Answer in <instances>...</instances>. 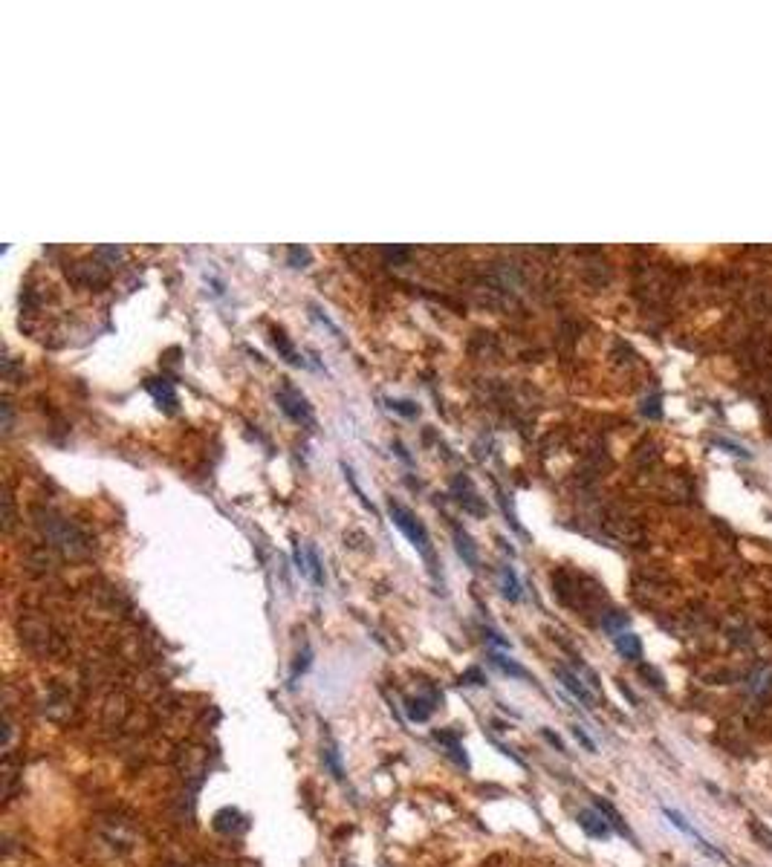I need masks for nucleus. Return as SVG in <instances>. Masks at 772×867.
<instances>
[{"label": "nucleus", "mask_w": 772, "mask_h": 867, "mask_svg": "<svg viewBox=\"0 0 772 867\" xmlns=\"http://www.w3.org/2000/svg\"><path fill=\"white\" fill-rule=\"evenodd\" d=\"M388 512H391V520H394V526L399 529V532L411 541V546L420 552V556L425 558V561H434V549H431V538H428V529H425V523L408 509L405 503H399V500H391L388 503Z\"/></svg>", "instance_id": "nucleus-1"}, {"label": "nucleus", "mask_w": 772, "mask_h": 867, "mask_svg": "<svg viewBox=\"0 0 772 867\" xmlns=\"http://www.w3.org/2000/svg\"><path fill=\"white\" fill-rule=\"evenodd\" d=\"M275 399H278V408L295 425H312V405L289 379L281 382V388L275 391Z\"/></svg>", "instance_id": "nucleus-2"}, {"label": "nucleus", "mask_w": 772, "mask_h": 867, "mask_svg": "<svg viewBox=\"0 0 772 867\" xmlns=\"http://www.w3.org/2000/svg\"><path fill=\"white\" fill-rule=\"evenodd\" d=\"M295 561H298L301 575H307L316 587H324V567H321V558H319L316 544H307V546H304V556L295 549Z\"/></svg>", "instance_id": "nucleus-3"}, {"label": "nucleus", "mask_w": 772, "mask_h": 867, "mask_svg": "<svg viewBox=\"0 0 772 867\" xmlns=\"http://www.w3.org/2000/svg\"><path fill=\"white\" fill-rule=\"evenodd\" d=\"M556 677L561 680V685H564V688L575 697V700H582V703H585V708H596V691H593V688H587V685H585L582 680H578L570 668L559 665V668H556Z\"/></svg>", "instance_id": "nucleus-4"}, {"label": "nucleus", "mask_w": 772, "mask_h": 867, "mask_svg": "<svg viewBox=\"0 0 772 867\" xmlns=\"http://www.w3.org/2000/svg\"><path fill=\"white\" fill-rule=\"evenodd\" d=\"M663 815H665V818H668V821H671L674 827H677L680 833H686V835H691V838L697 841V847H703V850H706V853H709L712 859H726V856H723L720 850H714V847L709 845V841H706V838H703L700 833H697V830H694V827H691V824L686 821V818H683V815H680L677 809H671V807H663Z\"/></svg>", "instance_id": "nucleus-5"}, {"label": "nucleus", "mask_w": 772, "mask_h": 867, "mask_svg": "<svg viewBox=\"0 0 772 867\" xmlns=\"http://www.w3.org/2000/svg\"><path fill=\"white\" fill-rule=\"evenodd\" d=\"M578 827H582L590 838H608L611 835V821L599 809H582L578 812Z\"/></svg>", "instance_id": "nucleus-6"}, {"label": "nucleus", "mask_w": 772, "mask_h": 867, "mask_svg": "<svg viewBox=\"0 0 772 867\" xmlns=\"http://www.w3.org/2000/svg\"><path fill=\"white\" fill-rule=\"evenodd\" d=\"M434 708H437V694H428V697H408L405 700V711L414 722H425Z\"/></svg>", "instance_id": "nucleus-7"}, {"label": "nucleus", "mask_w": 772, "mask_h": 867, "mask_svg": "<svg viewBox=\"0 0 772 867\" xmlns=\"http://www.w3.org/2000/svg\"><path fill=\"white\" fill-rule=\"evenodd\" d=\"M613 642H616V650H619L625 659H639V657H642V642H639L637 633L622 631V633L613 636Z\"/></svg>", "instance_id": "nucleus-8"}, {"label": "nucleus", "mask_w": 772, "mask_h": 867, "mask_svg": "<svg viewBox=\"0 0 772 867\" xmlns=\"http://www.w3.org/2000/svg\"><path fill=\"white\" fill-rule=\"evenodd\" d=\"M214 827L220 830V833H234V830H244L246 827V818L240 815L237 809H232V807H226V809H220L214 815Z\"/></svg>", "instance_id": "nucleus-9"}, {"label": "nucleus", "mask_w": 772, "mask_h": 867, "mask_svg": "<svg viewBox=\"0 0 772 867\" xmlns=\"http://www.w3.org/2000/svg\"><path fill=\"white\" fill-rule=\"evenodd\" d=\"M489 659H492V665H495L498 671H503V673H506V677H515V680H529V671H526L524 665H518L515 659H510V657L498 654V650H492V654H489Z\"/></svg>", "instance_id": "nucleus-10"}, {"label": "nucleus", "mask_w": 772, "mask_h": 867, "mask_svg": "<svg viewBox=\"0 0 772 867\" xmlns=\"http://www.w3.org/2000/svg\"><path fill=\"white\" fill-rule=\"evenodd\" d=\"M500 590H503V598L521 601V582H518V575H515V570L510 564L500 567Z\"/></svg>", "instance_id": "nucleus-11"}, {"label": "nucleus", "mask_w": 772, "mask_h": 867, "mask_svg": "<svg viewBox=\"0 0 772 867\" xmlns=\"http://www.w3.org/2000/svg\"><path fill=\"white\" fill-rule=\"evenodd\" d=\"M434 737H437V740H440V743L446 746V749H448V755H451V758H454L457 763H460V766H469V758H466V752H463L460 740H457V734H451V732H437V734H434Z\"/></svg>", "instance_id": "nucleus-12"}, {"label": "nucleus", "mask_w": 772, "mask_h": 867, "mask_svg": "<svg viewBox=\"0 0 772 867\" xmlns=\"http://www.w3.org/2000/svg\"><path fill=\"white\" fill-rule=\"evenodd\" d=\"M454 541H457V552H460V558L469 567H477V549H474L472 538L463 532V529H454Z\"/></svg>", "instance_id": "nucleus-13"}, {"label": "nucleus", "mask_w": 772, "mask_h": 867, "mask_svg": "<svg viewBox=\"0 0 772 867\" xmlns=\"http://www.w3.org/2000/svg\"><path fill=\"white\" fill-rule=\"evenodd\" d=\"M769 680H772V668H769V665H761V668H755V671L750 673V680H746V688H750V694H764V691L769 688Z\"/></svg>", "instance_id": "nucleus-14"}, {"label": "nucleus", "mask_w": 772, "mask_h": 867, "mask_svg": "<svg viewBox=\"0 0 772 867\" xmlns=\"http://www.w3.org/2000/svg\"><path fill=\"white\" fill-rule=\"evenodd\" d=\"M596 809H599L601 815H605V818H608V821H611V827H613V830H619L622 835H628V838H631V830H628V827H625V821H622V818H619V812H616V809H613V807H611L608 801H601V798H596Z\"/></svg>", "instance_id": "nucleus-15"}, {"label": "nucleus", "mask_w": 772, "mask_h": 867, "mask_svg": "<svg viewBox=\"0 0 772 867\" xmlns=\"http://www.w3.org/2000/svg\"><path fill=\"white\" fill-rule=\"evenodd\" d=\"M272 342H275V347H278V350L284 353V358L289 361V365H298V368L304 365V358H301V356L295 353V347H293V344H289V342H286V335H284L281 330H275V335H272Z\"/></svg>", "instance_id": "nucleus-16"}, {"label": "nucleus", "mask_w": 772, "mask_h": 867, "mask_svg": "<svg viewBox=\"0 0 772 867\" xmlns=\"http://www.w3.org/2000/svg\"><path fill=\"white\" fill-rule=\"evenodd\" d=\"M324 763L330 766V772H333L335 781H345V769H342V763H339V752H335L333 743L324 746Z\"/></svg>", "instance_id": "nucleus-17"}, {"label": "nucleus", "mask_w": 772, "mask_h": 867, "mask_svg": "<svg viewBox=\"0 0 772 867\" xmlns=\"http://www.w3.org/2000/svg\"><path fill=\"white\" fill-rule=\"evenodd\" d=\"M310 659H312V647L307 645L301 654L295 657V665H293V680H298V673H304L307 668H310Z\"/></svg>", "instance_id": "nucleus-18"}, {"label": "nucleus", "mask_w": 772, "mask_h": 867, "mask_svg": "<svg viewBox=\"0 0 772 867\" xmlns=\"http://www.w3.org/2000/svg\"><path fill=\"white\" fill-rule=\"evenodd\" d=\"M408 405H411V402H405V399H391V402H388L391 411H399V414H405V417H417L420 408H408Z\"/></svg>", "instance_id": "nucleus-19"}, {"label": "nucleus", "mask_w": 772, "mask_h": 867, "mask_svg": "<svg viewBox=\"0 0 772 867\" xmlns=\"http://www.w3.org/2000/svg\"><path fill=\"white\" fill-rule=\"evenodd\" d=\"M301 263H310V252L307 249H298V246H293L289 249V267H301Z\"/></svg>", "instance_id": "nucleus-20"}, {"label": "nucleus", "mask_w": 772, "mask_h": 867, "mask_svg": "<svg viewBox=\"0 0 772 867\" xmlns=\"http://www.w3.org/2000/svg\"><path fill=\"white\" fill-rule=\"evenodd\" d=\"M570 732H573V737H575L578 743H582V746H585V749H587V752H596V743H593V740L587 737V732H585L582 726H570Z\"/></svg>", "instance_id": "nucleus-21"}, {"label": "nucleus", "mask_w": 772, "mask_h": 867, "mask_svg": "<svg viewBox=\"0 0 772 867\" xmlns=\"http://www.w3.org/2000/svg\"><path fill=\"white\" fill-rule=\"evenodd\" d=\"M460 683H466V685H484L486 680H484V673H480L477 668H469L463 677H460Z\"/></svg>", "instance_id": "nucleus-22"}, {"label": "nucleus", "mask_w": 772, "mask_h": 867, "mask_svg": "<svg viewBox=\"0 0 772 867\" xmlns=\"http://www.w3.org/2000/svg\"><path fill=\"white\" fill-rule=\"evenodd\" d=\"M544 737H547V740H550V743H552V746H556V749H559V752H564V743H561V740H559V737H556V734H552V732H550V729H544Z\"/></svg>", "instance_id": "nucleus-23"}, {"label": "nucleus", "mask_w": 772, "mask_h": 867, "mask_svg": "<svg viewBox=\"0 0 772 867\" xmlns=\"http://www.w3.org/2000/svg\"><path fill=\"white\" fill-rule=\"evenodd\" d=\"M755 835H764L766 847H772V833H769V830H764V827H755Z\"/></svg>", "instance_id": "nucleus-24"}]
</instances>
